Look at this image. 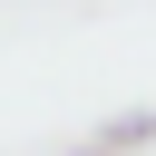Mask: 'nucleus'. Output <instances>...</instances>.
I'll use <instances>...</instances> for the list:
<instances>
[{
    "label": "nucleus",
    "instance_id": "1",
    "mask_svg": "<svg viewBox=\"0 0 156 156\" xmlns=\"http://www.w3.org/2000/svg\"><path fill=\"white\" fill-rule=\"evenodd\" d=\"M146 136H156V107H127V117L107 127V146H117V156H127V146H146Z\"/></svg>",
    "mask_w": 156,
    "mask_h": 156
},
{
    "label": "nucleus",
    "instance_id": "2",
    "mask_svg": "<svg viewBox=\"0 0 156 156\" xmlns=\"http://www.w3.org/2000/svg\"><path fill=\"white\" fill-rule=\"evenodd\" d=\"M78 156H117V146H107V136H98V146H78Z\"/></svg>",
    "mask_w": 156,
    "mask_h": 156
}]
</instances>
